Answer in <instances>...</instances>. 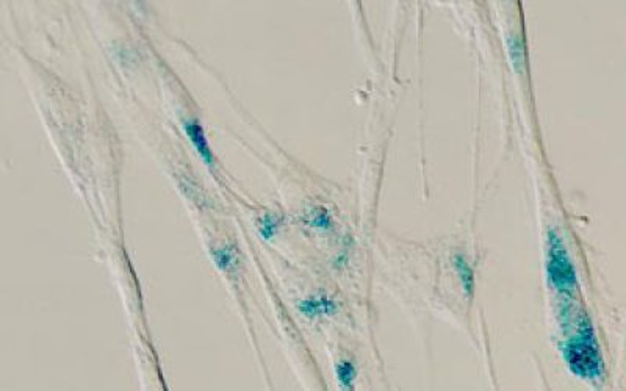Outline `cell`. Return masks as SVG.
<instances>
[{"mask_svg": "<svg viewBox=\"0 0 626 391\" xmlns=\"http://www.w3.org/2000/svg\"><path fill=\"white\" fill-rule=\"evenodd\" d=\"M337 379L343 388H350L356 379V368L348 360H343L337 365Z\"/></svg>", "mask_w": 626, "mask_h": 391, "instance_id": "6", "label": "cell"}, {"mask_svg": "<svg viewBox=\"0 0 626 391\" xmlns=\"http://www.w3.org/2000/svg\"><path fill=\"white\" fill-rule=\"evenodd\" d=\"M569 360L571 368H578V373L586 371V374H592L598 371L600 360L598 354L592 346L587 343V340H583L579 343H573L569 348Z\"/></svg>", "mask_w": 626, "mask_h": 391, "instance_id": "2", "label": "cell"}, {"mask_svg": "<svg viewBox=\"0 0 626 391\" xmlns=\"http://www.w3.org/2000/svg\"><path fill=\"white\" fill-rule=\"evenodd\" d=\"M548 274L549 280L557 290L571 291L576 287V274L569 259L567 249L556 233H549L548 252Z\"/></svg>", "mask_w": 626, "mask_h": 391, "instance_id": "1", "label": "cell"}, {"mask_svg": "<svg viewBox=\"0 0 626 391\" xmlns=\"http://www.w3.org/2000/svg\"><path fill=\"white\" fill-rule=\"evenodd\" d=\"M299 310L303 312L306 317L315 318L321 317V314H328L334 310V304L328 298H308L303 300L299 305Z\"/></svg>", "mask_w": 626, "mask_h": 391, "instance_id": "5", "label": "cell"}, {"mask_svg": "<svg viewBox=\"0 0 626 391\" xmlns=\"http://www.w3.org/2000/svg\"><path fill=\"white\" fill-rule=\"evenodd\" d=\"M210 254H212L215 265L221 271H224L225 274H230L233 271L238 269V251L235 246L230 244L215 246L212 247Z\"/></svg>", "mask_w": 626, "mask_h": 391, "instance_id": "4", "label": "cell"}, {"mask_svg": "<svg viewBox=\"0 0 626 391\" xmlns=\"http://www.w3.org/2000/svg\"><path fill=\"white\" fill-rule=\"evenodd\" d=\"M277 227H279V221H277V217H274L273 215L262 216L259 224H257V229L260 232V235L265 238V239H269L271 237H273L274 233H276V230H277Z\"/></svg>", "mask_w": 626, "mask_h": 391, "instance_id": "7", "label": "cell"}, {"mask_svg": "<svg viewBox=\"0 0 626 391\" xmlns=\"http://www.w3.org/2000/svg\"><path fill=\"white\" fill-rule=\"evenodd\" d=\"M182 127H184V132L188 137V140L191 141L193 147L196 149V152L199 154L201 159L206 162L208 166H212L213 162H215L213 152H212V149H210L208 140L206 137V132H203L202 124L199 123V119L186 118V119H184Z\"/></svg>", "mask_w": 626, "mask_h": 391, "instance_id": "3", "label": "cell"}]
</instances>
